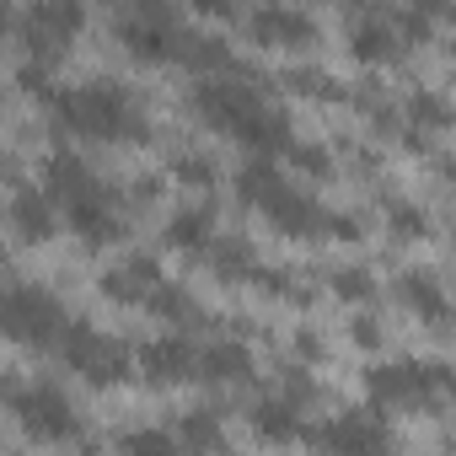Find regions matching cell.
Masks as SVG:
<instances>
[{"instance_id":"1","label":"cell","mask_w":456,"mask_h":456,"mask_svg":"<svg viewBox=\"0 0 456 456\" xmlns=\"http://www.w3.org/2000/svg\"><path fill=\"white\" fill-rule=\"evenodd\" d=\"M60 124H70V134H97V140H134L140 134V108L124 86L113 81H92V86H65L49 97Z\"/></svg>"},{"instance_id":"2","label":"cell","mask_w":456,"mask_h":456,"mask_svg":"<svg viewBox=\"0 0 456 456\" xmlns=\"http://www.w3.org/2000/svg\"><path fill=\"white\" fill-rule=\"evenodd\" d=\"M60 354L70 360L76 376H86V381H97V387H113V381L129 376V349H124L118 338L86 328V322H65V328H60Z\"/></svg>"},{"instance_id":"3","label":"cell","mask_w":456,"mask_h":456,"mask_svg":"<svg viewBox=\"0 0 456 456\" xmlns=\"http://www.w3.org/2000/svg\"><path fill=\"white\" fill-rule=\"evenodd\" d=\"M451 370L435 365V360H387V365H370L365 370V392L370 403H413V397H435L445 392Z\"/></svg>"},{"instance_id":"4","label":"cell","mask_w":456,"mask_h":456,"mask_svg":"<svg viewBox=\"0 0 456 456\" xmlns=\"http://www.w3.org/2000/svg\"><path fill=\"white\" fill-rule=\"evenodd\" d=\"M60 328H65V312L38 285L0 290V333L28 338V344H49V338H60Z\"/></svg>"},{"instance_id":"5","label":"cell","mask_w":456,"mask_h":456,"mask_svg":"<svg viewBox=\"0 0 456 456\" xmlns=\"http://www.w3.org/2000/svg\"><path fill=\"white\" fill-rule=\"evenodd\" d=\"M12 408H17V419L28 424V435H38V440H70V435L81 429L70 397H65L60 387H49V381L22 387V392L12 397Z\"/></svg>"},{"instance_id":"6","label":"cell","mask_w":456,"mask_h":456,"mask_svg":"<svg viewBox=\"0 0 456 456\" xmlns=\"http://www.w3.org/2000/svg\"><path fill=\"white\" fill-rule=\"evenodd\" d=\"M317 445L328 456H387V424L376 408H349V413L322 424Z\"/></svg>"},{"instance_id":"7","label":"cell","mask_w":456,"mask_h":456,"mask_svg":"<svg viewBox=\"0 0 456 456\" xmlns=\"http://www.w3.org/2000/svg\"><path fill=\"white\" fill-rule=\"evenodd\" d=\"M258 204H264V215L280 225V232H290V237H317V232H322V220H328V215H322L301 188H290L285 177H274L269 193H264Z\"/></svg>"},{"instance_id":"8","label":"cell","mask_w":456,"mask_h":456,"mask_svg":"<svg viewBox=\"0 0 456 456\" xmlns=\"http://www.w3.org/2000/svg\"><path fill=\"white\" fill-rule=\"evenodd\" d=\"M199 108H204L209 124H220V129H232V134H237L264 102H258L253 86H237V81H199Z\"/></svg>"},{"instance_id":"9","label":"cell","mask_w":456,"mask_h":456,"mask_svg":"<svg viewBox=\"0 0 456 456\" xmlns=\"http://www.w3.org/2000/svg\"><path fill=\"white\" fill-rule=\"evenodd\" d=\"M124 44H129L140 60L177 54V22H172V12H161V6H140V12L124 22Z\"/></svg>"},{"instance_id":"10","label":"cell","mask_w":456,"mask_h":456,"mask_svg":"<svg viewBox=\"0 0 456 456\" xmlns=\"http://www.w3.org/2000/svg\"><path fill=\"white\" fill-rule=\"evenodd\" d=\"M193 365H199V344H188V338H177V333L140 349V370H145L151 381H193Z\"/></svg>"},{"instance_id":"11","label":"cell","mask_w":456,"mask_h":456,"mask_svg":"<svg viewBox=\"0 0 456 456\" xmlns=\"http://www.w3.org/2000/svg\"><path fill=\"white\" fill-rule=\"evenodd\" d=\"M65 215H70V232L76 237H86L92 248H102V242H113L118 237V220H113V209H108V193L97 188V193H86V199H70L65 204Z\"/></svg>"},{"instance_id":"12","label":"cell","mask_w":456,"mask_h":456,"mask_svg":"<svg viewBox=\"0 0 456 456\" xmlns=\"http://www.w3.org/2000/svg\"><path fill=\"white\" fill-rule=\"evenodd\" d=\"M12 225L28 237V242H49L54 232H60V215H54V204H49V193H38V188H22L17 199H12Z\"/></svg>"},{"instance_id":"13","label":"cell","mask_w":456,"mask_h":456,"mask_svg":"<svg viewBox=\"0 0 456 456\" xmlns=\"http://www.w3.org/2000/svg\"><path fill=\"white\" fill-rule=\"evenodd\" d=\"M102 183L92 177V167L76 156V151H54L49 156V193L60 199V204H70V199H86V193H97Z\"/></svg>"},{"instance_id":"14","label":"cell","mask_w":456,"mask_h":456,"mask_svg":"<svg viewBox=\"0 0 456 456\" xmlns=\"http://www.w3.org/2000/svg\"><path fill=\"white\" fill-rule=\"evenodd\" d=\"M253 33H258L264 44H312V33H317V22H312L306 12H285V6H264V12H253Z\"/></svg>"},{"instance_id":"15","label":"cell","mask_w":456,"mask_h":456,"mask_svg":"<svg viewBox=\"0 0 456 456\" xmlns=\"http://www.w3.org/2000/svg\"><path fill=\"white\" fill-rule=\"evenodd\" d=\"M253 370V354L242 349V344H204L199 349V365H193V376H204V381H242Z\"/></svg>"},{"instance_id":"16","label":"cell","mask_w":456,"mask_h":456,"mask_svg":"<svg viewBox=\"0 0 456 456\" xmlns=\"http://www.w3.org/2000/svg\"><path fill=\"white\" fill-rule=\"evenodd\" d=\"M167 242H172V248H188V253L209 248V242H215V215H209L204 204H188V209H177V215L167 220Z\"/></svg>"},{"instance_id":"17","label":"cell","mask_w":456,"mask_h":456,"mask_svg":"<svg viewBox=\"0 0 456 456\" xmlns=\"http://www.w3.org/2000/svg\"><path fill=\"white\" fill-rule=\"evenodd\" d=\"M253 429L264 435V440H296L301 435V413H296V403H285V397H264V403H253Z\"/></svg>"},{"instance_id":"18","label":"cell","mask_w":456,"mask_h":456,"mask_svg":"<svg viewBox=\"0 0 456 456\" xmlns=\"http://www.w3.org/2000/svg\"><path fill=\"white\" fill-rule=\"evenodd\" d=\"M354 54H360V60H392V54H397L392 28H387L381 17H360V22H354Z\"/></svg>"},{"instance_id":"19","label":"cell","mask_w":456,"mask_h":456,"mask_svg":"<svg viewBox=\"0 0 456 456\" xmlns=\"http://www.w3.org/2000/svg\"><path fill=\"white\" fill-rule=\"evenodd\" d=\"M403 296H408V306H413L419 317L445 322V290H440L429 274H408V280H403Z\"/></svg>"},{"instance_id":"20","label":"cell","mask_w":456,"mask_h":456,"mask_svg":"<svg viewBox=\"0 0 456 456\" xmlns=\"http://www.w3.org/2000/svg\"><path fill=\"white\" fill-rule=\"evenodd\" d=\"M118 456H183V445L172 440V429H129L118 440Z\"/></svg>"},{"instance_id":"21","label":"cell","mask_w":456,"mask_h":456,"mask_svg":"<svg viewBox=\"0 0 456 456\" xmlns=\"http://www.w3.org/2000/svg\"><path fill=\"white\" fill-rule=\"evenodd\" d=\"M183 435H172L177 445H193V451H209L215 440H220V419L209 413V408H193V413H183V424H177Z\"/></svg>"},{"instance_id":"22","label":"cell","mask_w":456,"mask_h":456,"mask_svg":"<svg viewBox=\"0 0 456 456\" xmlns=\"http://www.w3.org/2000/svg\"><path fill=\"white\" fill-rule=\"evenodd\" d=\"M145 306L161 312V317H172V322H188V317H193V306H188V296H183L177 285H151V290H145Z\"/></svg>"},{"instance_id":"23","label":"cell","mask_w":456,"mask_h":456,"mask_svg":"<svg viewBox=\"0 0 456 456\" xmlns=\"http://www.w3.org/2000/svg\"><path fill=\"white\" fill-rule=\"evenodd\" d=\"M333 290H338L344 301H370V296H376V280H370V269H338V274H333Z\"/></svg>"},{"instance_id":"24","label":"cell","mask_w":456,"mask_h":456,"mask_svg":"<svg viewBox=\"0 0 456 456\" xmlns=\"http://www.w3.org/2000/svg\"><path fill=\"white\" fill-rule=\"evenodd\" d=\"M215 253H220V258H215V269H220L225 280H237V274H248V269H253V248H248V242H220Z\"/></svg>"},{"instance_id":"25","label":"cell","mask_w":456,"mask_h":456,"mask_svg":"<svg viewBox=\"0 0 456 456\" xmlns=\"http://www.w3.org/2000/svg\"><path fill=\"white\" fill-rule=\"evenodd\" d=\"M408 113H413V129L419 124H429V129H440L451 113H445V102L435 97V92H413V102H408Z\"/></svg>"},{"instance_id":"26","label":"cell","mask_w":456,"mask_h":456,"mask_svg":"<svg viewBox=\"0 0 456 456\" xmlns=\"http://www.w3.org/2000/svg\"><path fill=\"white\" fill-rule=\"evenodd\" d=\"M177 177H183V183H199V188H204V183L215 177V161H209V156H183V161H177Z\"/></svg>"},{"instance_id":"27","label":"cell","mask_w":456,"mask_h":456,"mask_svg":"<svg viewBox=\"0 0 456 456\" xmlns=\"http://www.w3.org/2000/svg\"><path fill=\"white\" fill-rule=\"evenodd\" d=\"M285 156L306 172H328V151H317V145H285Z\"/></svg>"},{"instance_id":"28","label":"cell","mask_w":456,"mask_h":456,"mask_svg":"<svg viewBox=\"0 0 456 456\" xmlns=\"http://www.w3.org/2000/svg\"><path fill=\"white\" fill-rule=\"evenodd\" d=\"M392 232H397V237H408V232L419 237V232H424V215H419L413 204H397V209H392Z\"/></svg>"},{"instance_id":"29","label":"cell","mask_w":456,"mask_h":456,"mask_svg":"<svg viewBox=\"0 0 456 456\" xmlns=\"http://www.w3.org/2000/svg\"><path fill=\"white\" fill-rule=\"evenodd\" d=\"M354 338H360V344H365V349H370V344H376V338H381V328H376V322H365V317H360V322H354Z\"/></svg>"},{"instance_id":"30","label":"cell","mask_w":456,"mask_h":456,"mask_svg":"<svg viewBox=\"0 0 456 456\" xmlns=\"http://www.w3.org/2000/svg\"><path fill=\"white\" fill-rule=\"evenodd\" d=\"M0 172H6V161H0Z\"/></svg>"}]
</instances>
